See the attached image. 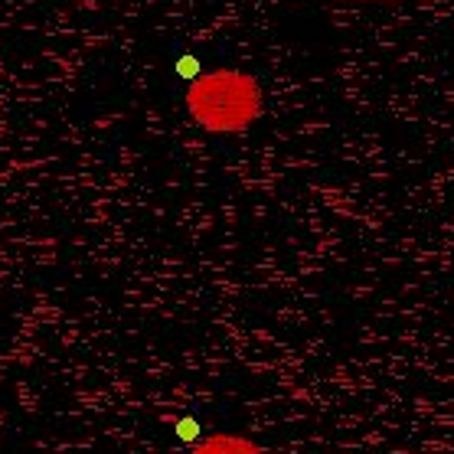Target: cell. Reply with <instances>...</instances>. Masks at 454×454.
<instances>
[{
  "instance_id": "obj_2",
  "label": "cell",
  "mask_w": 454,
  "mask_h": 454,
  "mask_svg": "<svg viewBox=\"0 0 454 454\" xmlns=\"http://www.w3.org/2000/svg\"><path fill=\"white\" fill-rule=\"evenodd\" d=\"M190 454H265L255 438L239 432H213L190 448Z\"/></svg>"
},
{
  "instance_id": "obj_1",
  "label": "cell",
  "mask_w": 454,
  "mask_h": 454,
  "mask_svg": "<svg viewBox=\"0 0 454 454\" xmlns=\"http://www.w3.org/2000/svg\"><path fill=\"white\" fill-rule=\"evenodd\" d=\"M184 105L207 135H242L265 114V89L242 69H209L186 85Z\"/></svg>"
}]
</instances>
